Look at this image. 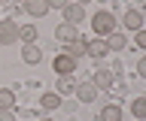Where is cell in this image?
Segmentation results:
<instances>
[{"label":"cell","mask_w":146,"mask_h":121,"mask_svg":"<svg viewBox=\"0 0 146 121\" xmlns=\"http://www.w3.org/2000/svg\"><path fill=\"white\" fill-rule=\"evenodd\" d=\"M116 27V18H113V12H98L94 18H91V30L98 33V37H110Z\"/></svg>","instance_id":"1"},{"label":"cell","mask_w":146,"mask_h":121,"mask_svg":"<svg viewBox=\"0 0 146 121\" xmlns=\"http://www.w3.org/2000/svg\"><path fill=\"white\" fill-rule=\"evenodd\" d=\"M18 43V24L12 18H3L0 21V46H12Z\"/></svg>","instance_id":"2"},{"label":"cell","mask_w":146,"mask_h":121,"mask_svg":"<svg viewBox=\"0 0 146 121\" xmlns=\"http://www.w3.org/2000/svg\"><path fill=\"white\" fill-rule=\"evenodd\" d=\"M52 70L58 76H73V73H76V58H70V55H64V52H61V55L52 61Z\"/></svg>","instance_id":"3"},{"label":"cell","mask_w":146,"mask_h":121,"mask_svg":"<svg viewBox=\"0 0 146 121\" xmlns=\"http://www.w3.org/2000/svg\"><path fill=\"white\" fill-rule=\"evenodd\" d=\"M64 21L79 27V21H85V6H79V3H67V6H64Z\"/></svg>","instance_id":"4"},{"label":"cell","mask_w":146,"mask_h":121,"mask_svg":"<svg viewBox=\"0 0 146 121\" xmlns=\"http://www.w3.org/2000/svg\"><path fill=\"white\" fill-rule=\"evenodd\" d=\"M122 24H125L128 30H134V33H137V30H143V15H140L137 9H128L125 15H122Z\"/></svg>","instance_id":"5"},{"label":"cell","mask_w":146,"mask_h":121,"mask_svg":"<svg viewBox=\"0 0 146 121\" xmlns=\"http://www.w3.org/2000/svg\"><path fill=\"white\" fill-rule=\"evenodd\" d=\"M55 37L64 39V43H73V39H79V30H76V24H67V21H64V24L55 27Z\"/></svg>","instance_id":"6"},{"label":"cell","mask_w":146,"mask_h":121,"mask_svg":"<svg viewBox=\"0 0 146 121\" xmlns=\"http://www.w3.org/2000/svg\"><path fill=\"white\" fill-rule=\"evenodd\" d=\"M64 55H70V58L88 55V43H85V39H73V43H67V46H64Z\"/></svg>","instance_id":"7"},{"label":"cell","mask_w":146,"mask_h":121,"mask_svg":"<svg viewBox=\"0 0 146 121\" xmlns=\"http://www.w3.org/2000/svg\"><path fill=\"white\" fill-rule=\"evenodd\" d=\"M21 61H25V64H40V61H43V52H40L34 43H25V48H21Z\"/></svg>","instance_id":"8"},{"label":"cell","mask_w":146,"mask_h":121,"mask_svg":"<svg viewBox=\"0 0 146 121\" xmlns=\"http://www.w3.org/2000/svg\"><path fill=\"white\" fill-rule=\"evenodd\" d=\"M76 97H79L82 103H94V97H98V88L91 82H82V85H76Z\"/></svg>","instance_id":"9"},{"label":"cell","mask_w":146,"mask_h":121,"mask_svg":"<svg viewBox=\"0 0 146 121\" xmlns=\"http://www.w3.org/2000/svg\"><path fill=\"white\" fill-rule=\"evenodd\" d=\"M25 9L31 12L34 18H40V15L49 12V0H25Z\"/></svg>","instance_id":"10"},{"label":"cell","mask_w":146,"mask_h":121,"mask_svg":"<svg viewBox=\"0 0 146 121\" xmlns=\"http://www.w3.org/2000/svg\"><path fill=\"white\" fill-rule=\"evenodd\" d=\"M40 106H43L46 112L58 109V106H61V94H58V91H46L43 97H40Z\"/></svg>","instance_id":"11"},{"label":"cell","mask_w":146,"mask_h":121,"mask_svg":"<svg viewBox=\"0 0 146 121\" xmlns=\"http://www.w3.org/2000/svg\"><path fill=\"white\" fill-rule=\"evenodd\" d=\"M91 85H94V88H110V85H113V70H98V73L91 76Z\"/></svg>","instance_id":"12"},{"label":"cell","mask_w":146,"mask_h":121,"mask_svg":"<svg viewBox=\"0 0 146 121\" xmlns=\"http://www.w3.org/2000/svg\"><path fill=\"white\" fill-rule=\"evenodd\" d=\"M107 52H110V46H107V39H100V37H94V39H91V43H88V55H91V58H104V55H107Z\"/></svg>","instance_id":"13"},{"label":"cell","mask_w":146,"mask_h":121,"mask_svg":"<svg viewBox=\"0 0 146 121\" xmlns=\"http://www.w3.org/2000/svg\"><path fill=\"white\" fill-rule=\"evenodd\" d=\"M100 121H122V109H119V106H113V103H110V106H104V109H100Z\"/></svg>","instance_id":"14"},{"label":"cell","mask_w":146,"mask_h":121,"mask_svg":"<svg viewBox=\"0 0 146 121\" xmlns=\"http://www.w3.org/2000/svg\"><path fill=\"white\" fill-rule=\"evenodd\" d=\"M18 39H21V43H34L36 39V27L34 24H18Z\"/></svg>","instance_id":"15"},{"label":"cell","mask_w":146,"mask_h":121,"mask_svg":"<svg viewBox=\"0 0 146 121\" xmlns=\"http://www.w3.org/2000/svg\"><path fill=\"white\" fill-rule=\"evenodd\" d=\"M131 112H134L137 121H146V97H137V100L131 103Z\"/></svg>","instance_id":"16"},{"label":"cell","mask_w":146,"mask_h":121,"mask_svg":"<svg viewBox=\"0 0 146 121\" xmlns=\"http://www.w3.org/2000/svg\"><path fill=\"white\" fill-rule=\"evenodd\" d=\"M107 46H110V48H125V46H128V39H125V33L113 30V33L107 37Z\"/></svg>","instance_id":"17"},{"label":"cell","mask_w":146,"mask_h":121,"mask_svg":"<svg viewBox=\"0 0 146 121\" xmlns=\"http://www.w3.org/2000/svg\"><path fill=\"white\" fill-rule=\"evenodd\" d=\"M73 91H76L73 76H61V82H58V94H73Z\"/></svg>","instance_id":"18"},{"label":"cell","mask_w":146,"mask_h":121,"mask_svg":"<svg viewBox=\"0 0 146 121\" xmlns=\"http://www.w3.org/2000/svg\"><path fill=\"white\" fill-rule=\"evenodd\" d=\"M12 103H15V94L9 88H0V109H12Z\"/></svg>","instance_id":"19"},{"label":"cell","mask_w":146,"mask_h":121,"mask_svg":"<svg viewBox=\"0 0 146 121\" xmlns=\"http://www.w3.org/2000/svg\"><path fill=\"white\" fill-rule=\"evenodd\" d=\"M70 0H49V9H64Z\"/></svg>","instance_id":"20"},{"label":"cell","mask_w":146,"mask_h":121,"mask_svg":"<svg viewBox=\"0 0 146 121\" xmlns=\"http://www.w3.org/2000/svg\"><path fill=\"white\" fill-rule=\"evenodd\" d=\"M0 121H15V115H12V109H0Z\"/></svg>","instance_id":"21"},{"label":"cell","mask_w":146,"mask_h":121,"mask_svg":"<svg viewBox=\"0 0 146 121\" xmlns=\"http://www.w3.org/2000/svg\"><path fill=\"white\" fill-rule=\"evenodd\" d=\"M137 46L146 48V30H137Z\"/></svg>","instance_id":"22"},{"label":"cell","mask_w":146,"mask_h":121,"mask_svg":"<svg viewBox=\"0 0 146 121\" xmlns=\"http://www.w3.org/2000/svg\"><path fill=\"white\" fill-rule=\"evenodd\" d=\"M137 73L146 79V58H140V64H137Z\"/></svg>","instance_id":"23"},{"label":"cell","mask_w":146,"mask_h":121,"mask_svg":"<svg viewBox=\"0 0 146 121\" xmlns=\"http://www.w3.org/2000/svg\"><path fill=\"white\" fill-rule=\"evenodd\" d=\"M73 3H79V6H85V3H88V0H73Z\"/></svg>","instance_id":"24"},{"label":"cell","mask_w":146,"mask_h":121,"mask_svg":"<svg viewBox=\"0 0 146 121\" xmlns=\"http://www.w3.org/2000/svg\"><path fill=\"white\" fill-rule=\"evenodd\" d=\"M40 121H52V118H40Z\"/></svg>","instance_id":"25"}]
</instances>
